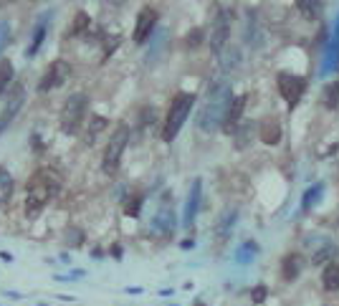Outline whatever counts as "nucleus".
<instances>
[{
	"label": "nucleus",
	"mask_w": 339,
	"mask_h": 306,
	"mask_svg": "<svg viewBox=\"0 0 339 306\" xmlns=\"http://www.w3.org/2000/svg\"><path fill=\"white\" fill-rule=\"evenodd\" d=\"M64 180L61 172L53 170V167H41L31 175V180L25 182V200H23V213L28 220H36L48 203H53V198L61 192Z\"/></svg>",
	"instance_id": "f257e3e1"
},
{
	"label": "nucleus",
	"mask_w": 339,
	"mask_h": 306,
	"mask_svg": "<svg viewBox=\"0 0 339 306\" xmlns=\"http://www.w3.org/2000/svg\"><path fill=\"white\" fill-rule=\"evenodd\" d=\"M233 99H236V96H233V86H231L228 78L213 81L210 89H208V94H205V101H203L200 111H197V117H195L197 129L205 132V134H213L215 129H223Z\"/></svg>",
	"instance_id": "f03ea898"
},
{
	"label": "nucleus",
	"mask_w": 339,
	"mask_h": 306,
	"mask_svg": "<svg viewBox=\"0 0 339 306\" xmlns=\"http://www.w3.org/2000/svg\"><path fill=\"white\" fill-rule=\"evenodd\" d=\"M195 106V94L192 91H180L175 94V99L167 106V117H165V127H162V139L165 142H172V139L180 134L182 124L187 122L190 111Z\"/></svg>",
	"instance_id": "7ed1b4c3"
},
{
	"label": "nucleus",
	"mask_w": 339,
	"mask_h": 306,
	"mask_svg": "<svg viewBox=\"0 0 339 306\" xmlns=\"http://www.w3.org/2000/svg\"><path fill=\"white\" fill-rule=\"evenodd\" d=\"M129 124L127 122H119L114 127V132L109 134V142L104 147V157H101V170L104 175H117L119 164H122V154L129 145Z\"/></svg>",
	"instance_id": "20e7f679"
},
{
	"label": "nucleus",
	"mask_w": 339,
	"mask_h": 306,
	"mask_svg": "<svg viewBox=\"0 0 339 306\" xmlns=\"http://www.w3.org/2000/svg\"><path fill=\"white\" fill-rule=\"evenodd\" d=\"M86 114H89V94H84V91L71 94L61 109V132L76 134L79 127L84 124V119H86Z\"/></svg>",
	"instance_id": "39448f33"
},
{
	"label": "nucleus",
	"mask_w": 339,
	"mask_h": 306,
	"mask_svg": "<svg viewBox=\"0 0 339 306\" xmlns=\"http://www.w3.org/2000/svg\"><path fill=\"white\" fill-rule=\"evenodd\" d=\"M231 23H233V13L231 10H218L215 18H213V25H210V48L215 56H220L228 46V38H231Z\"/></svg>",
	"instance_id": "423d86ee"
},
{
	"label": "nucleus",
	"mask_w": 339,
	"mask_h": 306,
	"mask_svg": "<svg viewBox=\"0 0 339 306\" xmlns=\"http://www.w3.org/2000/svg\"><path fill=\"white\" fill-rule=\"evenodd\" d=\"M71 71H74L71 64L64 61V59L51 61L48 69H46V74H43V78L38 81V94H48V91H53V89H61L64 83L69 81Z\"/></svg>",
	"instance_id": "0eeeda50"
},
{
	"label": "nucleus",
	"mask_w": 339,
	"mask_h": 306,
	"mask_svg": "<svg viewBox=\"0 0 339 306\" xmlns=\"http://www.w3.org/2000/svg\"><path fill=\"white\" fill-rule=\"evenodd\" d=\"M276 83H278V94L284 96V101L289 104V109H294L304 91H306V78L304 76H296V74H289V71H281L276 76Z\"/></svg>",
	"instance_id": "6e6552de"
},
{
	"label": "nucleus",
	"mask_w": 339,
	"mask_h": 306,
	"mask_svg": "<svg viewBox=\"0 0 339 306\" xmlns=\"http://www.w3.org/2000/svg\"><path fill=\"white\" fill-rule=\"evenodd\" d=\"M23 104H25V86H23V83H15V86L8 91L5 106H3V111H0V134L5 132V127H10L15 122V117L20 114Z\"/></svg>",
	"instance_id": "1a4fd4ad"
},
{
	"label": "nucleus",
	"mask_w": 339,
	"mask_h": 306,
	"mask_svg": "<svg viewBox=\"0 0 339 306\" xmlns=\"http://www.w3.org/2000/svg\"><path fill=\"white\" fill-rule=\"evenodd\" d=\"M157 20H160V13H157L152 5H145L142 10L137 13V23H134L132 41L139 46V43H145L147 38H152V33L157 31Z\"/></svg>",
	"instance_id": "9d476101"
},
{
	"label": "nucleus",
	"mask_w": 339,
	"mask_h": 306,
	"mask_svg": "<svg viewBox=\"0 0 339 306\" xmlns=\"http://www.w3.org/2000/svg\"><path fill=\"white\" fill-rule=\"evenodd\" d=\"M51 20H53V10L41 13V18L36 20L33 33H31V41H28V46H25V59H33V56L41 51V46H43V41H46V36H48V25H51Z\"/></svg>",
	"instance_id": "9b49d317"
},
{
	"label": "nucleus",
	"mask_w": 339,
	"mask_h": 306,
	"mask_svg": "<svg viewBox=\"0 0 339 306\" xmlns=\"http://www.w3.org/2000/svg\"><path fill=\"white\" fill-rule=\"evenodd\" d=\"M200 203H203V180L197 177V180H192V185H190V195H187L185 210H182V226H185V228H190L192 223H195L197 213H200Z\"/></svg>",
	"instance_id": "f8f14e48"
},
{
	"label": "nucleus",
	"mask_w": 339,
	"mask_h": 306,
	"mask_svg": "<svg viewBox=\"0 0 339 306\" xmlns=\"http://www.w3.org/2000/svg\"><path fill=\"white\" fill-rule=\"evenodd\" d=\"M339 69V13H337V20H334V33L324 48V61H322V69H319V76H329L332 71Z\"/></svg>",
	"instance_id": "ddd939ff"
},
{
	"label": "nucleus",
	"mask_w": 339,
	"mask_h": 306,
	"mask_svg": "<svg viewBox=\"0 0 339 306\" xmlns=\"http://www.w3.org/2000/svg\"><path fill=\"white\" fill-rule=\"evenodd\" d=\"M177 228V218H175V210L170 205H160V210L152 215V223H150V230L152 233H162V235H172Z\"/></svg>",
	"instance_id": "4468645a"
},
{
	"label": "nucleus",
	"mask_w": 339,
	"mask_h": 306,
	"mask_svg": "<svg viewBox=\"0 0 339 306\" xmlns=\"http://www.w3.org/2000/svg\"><path fill=\"white\" fill-rule=\"evenodd\" d=\"M258 134H261V142H263V145L273 147V145L281 142V137H284V129H281V124H278L276 119H266V122H261Z\"/></svg>",
	"instance_id": "2eb2a0df"
},
{
	"label": "nucleus",
	"mask_w": 339,
	"mask_h": 306,
	"mask_svg": "<svg viewBox=\"0 0 339 306\" xmlns=\"http://www.w3.org/2000/svg\"><path fill=\"white\" fill-rule=\"evenodd\" d=\"M243 106H246V96H236L233 104H231V109H228L225 124H223V129L228 132V134H233V132L238 129V122H241V117H243Z\"/></svg>",
	"instance_id": "dca6fc26"
},
{
	"label": "nucleus",
	"mask_w": 339,
	"mask_h": 306,
	"mask_svg": "<svg viewBox=\"0 0 339 306\" xmlns=\"http://www.w3.org/2000/svg\"><path fill=\"white\" fill-rule=\"evenodd\" d=\"M301 268H304V261L299 253H286L284 261H281V276H284V281H294L301 273Z\"/></svg>",
	"instance_id": "f3484780"
},
{
	"label": "nucleus",
	"mask_w": 339,
	"mask_h": 306,
	"mask_svg": "<svg viewBox=\"0 0 339 306\" xmlns=\"http://www.w3.org/2000/svg\"><path fill=\"white\" fill-rule=\"evenodd\" d=\"M13 192H15V182L8 167H0V208H5L13 200Z\"/></svg>",
	"instance_id": "a211bd4d"
},
{
	"label": "nucleus",
	"mask_w": 339,
	"mask_h": 306,
	"mask_svg": "<svg viewBox=\"0 0 339 306\" xmlns=\"http://www.w3.org/2000/svg\"><path fill=\"white\" fill-rule=\"evenodd\" d=\"M89 28H91V18L86 10H76L74 13V20L69 25V38H79L84 33H89Z\"/></svg>",
	"instance_id": "6ab92c4d"
},
{
	"label": "nucleus",
	"mask_w": 339,
	"mask_h": 306,
	"mask_svg": "<svg viewBox=\"0 0 339 306\" xmlns=\"http://www.w3.org/2000/svg\"><path fill=\"white\" fill-rule=\"evenodd\" d=\"M296 8L306 20H319L324 13V0H296Z\"/></svg>",
	"instance_id": "aec40b11"
},
{
	"label": "nucleus",
	"mask_w": 339,
	"mask_h": 306,
	"mask_svg": "<svg viewBox=\"0 0 339 306\" xmlns=\"http://www.w3.org/2000/svg\"><path fill=\"white\" fill-rule=\"evenodd\" d=\"M322 286L327 291H339V263L329 261L322 271Z\"/></svg>",
	"instance_id": "412c9836"
},
{
	"label": "nucleus",
	"mask_w": 339,
	"mask_h": 306,
	"mask_svg": "<svg viewBox=\"0 0 339 306\" xmlns=\"http://www.w3.org/2000/svg\"><path fill=\"white\" fill-rule=\"evenodd\" d=\"M236 220H238V210H236V208H228V210L220 215L218 226H215L218 238H228V235H231V228L236 226Z\"/></svg>",
	"instance_id": "4be33fe9"
},
{
	"label": "nucleus",
	"mask_w": 339,
	"mask_h": 306,
	"mask_svg": "<svg viewBox=\"0 0 339 306\" xmlns=\"http://www.w3.org/2000/svg\"><path fill=\"white\" fill-rule=\"evenodd\" d=\"M106 127H109V122H106L101 114H89V127H86V137H84V139H86V145H94L96 137H99Z\"/></svg>",
	"instance_id": "5701e85b"
},
{
	"label": "nucleus",
	"mask_w": 339,
	"mask_h": 306,
	"mask_svg": "<svg viewBox=\"0 0 339 306\" xmlns=\"http://www.w3.org/2000/svg\"><path fill=\"white\" fill-rule=\"evenodd\" d=\"M13 76H15L13 61H10V59H3V61H0V96L8 94V86H10Z\"/></svg>",
	"instance_id": "b1692460"
},
{
	"label": "nucleus",
	"mask_w": 339,
	"mask_h": 306,
	"mask_svg": "<svg viewBox=\"0 0 339 306\" xmlns=\"http://www.w3.org/2000/svg\"><path fill=\"white\" fill-rule=\"evenodd\" d=\"M145 205V195L142 192H129V198L124 200V215L127 218H139Z\"/></svg>",
	"instance_id": "393cba45"
},
{
	"label": "nucleus",
	"mask_w": 339,
	"mask_h": 306,
	"mask_svg": "<svg viewBox=\"0 0 339 306\" xmlns=\"http://www.w3.org/2000/svg\"><path fill=\"white\" fill-rule=\"evenodd\" d=\"M332 256H337V245L329 243V240H322V245L312 253V263H314V266H322V263L332 261Z\"/></svg>",
	"instance_id": "a878e982"
},
{
	"label": "nucleus",
	"mask_w": 339,
	"mask_h": 306,
	"mask_svg": "<svg viewBox=\"0 0 339 306\" xmlns=\"http://www.w3.org/2000/svg\"><path fill=\"white\" fill-rule=\"evenodd\" d=\"M256 253H258V245L253 243V240H246V243L238 245V250H236V263L246 266V263H251L253 258H256Z\"/></svg>",
	"instance_id": "bb28decb"
},
{
	"label": "nucleus",
	"mask_w": 339,
	"mask_h": 306,
	"mask_svg": "<svg viewBox=\"0 0 339 306\" xmlns=\"http://www.w3.org/2000/svg\"><path fill=\"white\" fill-rule=\"evenodd\" d=\"M220 66H223V71H233L238 64H241V53H238V48H225L220 56Z\"/></svg>",
	"instance_id": "cd10ccee"
},
{
	"label": "nucleus",
	"mask_w": 339,
	"mask_h": 306,
	"mask_svg": "<svg viewBox=\"0 0 339 306\" xmlns=\"http://www.w3.org/2000/svg\"><path fill=\"white\" fill-rule=\"evenodd\" d=\"M322 192H324V182H317V185H312V187H309V190L304 192L301 208H304V210L314 208V203H319V198H322Z\"/></svg>",
	"instance_id": "c85d7f7f"
},
{
	"label": "nucleus",
	"mask_w": 339,
	"mask_h": 306,
	"mask_svg": "<svg viewBox=\"0 0 339 306\" xmlns=\"http://www.w3.org/2000/svg\"><path fill=\"white\" fill-rule=\"evenodd\" d=\"M324 106L329 111H334L339 106V81H332L329 86L324 89Z\"/></svg>",
	"instance_id": "c756f323"
},
{
	"label": "nucleus",
	"mask_w": 339,
	"mask_h": 306,
	"mask_svg": "<svg viewBox=\"0 0 339 306\" xmlns=\"http://www.w3.org/2000/svg\"><path fill=\"white\" fill-rule=\"evenodd\" d=\"M84 243H86V233H84L81 228H66V245L69 248H81Z\"/></svg>",
	"instance_id": "7c9ffc66"
},
{
	"label": "nucleus",
	"mask_w": 339,
	"mask_h": 306,
	"mask_svg": "<svg viewBox=\"0 0 339 306\" xmlns=\"http://www.w3.org/2000/svg\"><path fill=\"white\" fill-rule=\"evenodd\" d=\"M165 38H167V31H165V28H157V31L152 33V38H150V51H147V59H152V56L160 51V46L165 43Z\"/></svg>",
	"instance_id": "2f4dec72"
},
{
	"label": "nucleus",
	"mask_w": 339,
	"mask_h": 306,
	"mask_svg": "<svg viewBox=\"0 0 339 306\" xmlns=\"http://www.w3.org/2000/svg\"><path fill=\"white\" fill-rule=\"evenodd\" d=\"M84 276H86V271H84V268H69L66 276H56V281H81Z\"/></svg>",
	"instance_id": "473e14b6"
},
{
	"label": "nucleus",
	"mask_w": 339,
	"mask_h": 306,
	"mask_svg": "<svg viewBox=\"0 0 339 306\" xmlns=\"http://www.w3.org/2000/svg\"><path fill=\"white\" fill-rule=\"evenodd\" d=\"M8 41H10V23L0 20V53H3V48L8 46Z\"/></svg>",
	"instance_id": "72a5a7b5"
},
{
	"label": "nucleus",
	"mask_w": 339,
	"mask_h": 306,
	"mask_svg": "<svg viewBox=\"0 0 339 306\" xmlns=\"http://www.w3.org/2000/svg\"><path fill=\"white\" fill-rule=\"evenodd\" d=\"M266 296H268V289H266L263 284L251 289V301H253V304H261V301H266Z\"/></svg>",
	"instance_id": "f704fd0d"
},
{
	"label": "nucleus",
	"mask_w": 339,
	"mask_h": 306,
	"mask_svg": "<svg viewBox=\"0 0 339 306\" xmlns=\"http://www.w3.org/2000/svg\"><path fill=\"white\" fill-rule=\"evenodd\" d=\"M200 41H203V28H192L190 36L185 38V43H187V46H197Z\"/></svg>",
	"instance_id": "c9c22d12"
},
{
	"label": "nucleus",
	"mask_w": 339,
	"mask_h": 306,
	"mask_svg": "<svg viewBox=\"0 0 339 306\" xmlns=\"http://www.w3.org/2000/svg\"><path fill=\"white\" fill-rule=\"evenodd\" d=\"M109 256L114 258V261H122V258H124V248H122V243H111V245H109Z\"/></svg>",
	"instance_id": "e433bc0d"
},
{
	"label": "nucleus",
	"mask_w": 339,
	"mask_h": 306,
	"mask_svg": "<svg viewBox=\"0 0 339 306\" xmlns=\"http://www.w3.org/2000/svg\"><path fill=\"white\" fill-rule=\"evenodd\" d=\"M0 261H5V263H13V253H10V250H0Z\"/></svg>",
	"instance_id": "4c0bfd02"
},
{
	"label": "nucleus",
	"mask_w": 339,
	"mask_h": 306,
	"mask_svg": "<svg viewBox=\"0 0 339 306\" xmlns=\"http://www.w3.org/2000/svg\"><path fill=\"white\" fill-rule=\"evenodd\" d=\"M5 296L13 299V301H20V299H23V294H18V291H8V289H5Z\"/></svg>",
	"instance_id": "58836bf2"
},
{
	"label": "nucleus",
	"mask_w": 339,
	"mask_h": 306,
	"mask_svg": "<svg viewBox=\"0 0 339 306\" xmlns=\"http://www.w3.org/2000/svg\"><path fill=\"white\" fill-rule=\"evenodd\" d=\"M56 299H59V301H76V296H69V294H56Z\"/></svg>",
	"instance_id": "ea45409f"
},
{
	"label": "nucleus",
	"mask_w": 339,
	"mask_h": 306,
	"mask_svg": "<svg viewBox=\"0 0 339 306\" xmlns=\"http://www.w3.org/2000/svg\"><path fill=\"white\" fill-rule=\"evenodd\" d=\"M192 245H195V240H192V238H187V240H182V243H180V248H182V250H190Z\"/></svg>",
	"instance_id": "a19ab883"
},
{
	"label": "nucleus",
	"mask_w": 339,
	"mask_h": 306,
	"mask_svg": "<svg viewBox=\"0 0 339 306\" xmlns=\"http://www.w3.org/2000/svg\"><path fill=\"white\" fill-rule=\"evenodd\" d=\"M91 256H94L96 261H101V258H104V250H101V248H94V250H91Z\"/></svg>",
	"instance_id": "79ce46f5"
},
{
	"label": "nucleus",
	"mask_w": 339,
	"mask_h": 306,
	"mask_svg": "<svg viewBox=\"0 0 339 306\" xmlns=\"http://www.w3.org/2000/svg\"><path fill=\"white\" fill-rule=\"evenodd\" d=\"M124 291H127V294H142V286H127Z\"/></svg>",
	"instance_id": "37998d69"
},
{
	"label": "nucleus",
	"mask_w": 339,
	"mask_h": 306,
	"mask_svg": "<svg viewBox=\"0 0 339 306\" xmlns=\"http://www.w3.org/2000/svg\"><path fill=\"white\" fill-rule=\"evenodd\" d=\"M61 263H69V266H71V256H69V253H61Z\"/></svg>",
	"instance_id": "c03bdc74"
},
{
	"label": "nucleus",
	"mask_w": 339,
	"mask_h": 306,
	"mask_svg": "<svg viewBox=\"0 0 339 306\" xmlns=\"http://www.w3.org/2000/svg\"><path fill=\"white\" fill-rule=\"evenodd\" d=\"M36 306H48V304H46V301H41V304H36Z\"/></svg>",
	"instance_id": "a18cd8bd"
},
{
	"label": "nucleus",
	"mask_w": 339,
	"mask_h": 306,
	"mask_svg": "<svg viewBox=\"0 0 339 306\" xmlns=\"http://www.w3.org/2000/svg\"><path fill=\"white\" fill-rule=\"evenodd\" d=\"M114 3H122V0H114Z\"/></svg>",
	"instance_id": "49530a36"
},
{
	"label": "nucleus",
	"mask_w": 339,
	"mask_h": 306,
	"mask_svg": "<svg viewBox=\"0 0 339 306\" xmlns=\"http://www.w3.org/2000/svg\"><path fill=\"white\" fill-rule=\"evenodd\" d=\"M170 306H175V304H170Z\"/></svg>",
	"instance_id": "de8ad7c7"
},
{
	"label": "nucleus",
	"mask_w": 339,
	"mask_h": 306,
	"mask_svg": "<svg viewBox=\"0 0 339 306\" xmlns=\"http://www.w3.org/2000/svg\"><path fill=\"white\" fill-rule=\"evenodd\" d=\"M197 306H200V304H197Z\"/></svg>",
	"instance_id": "09e8293b"
}]
</instances>
